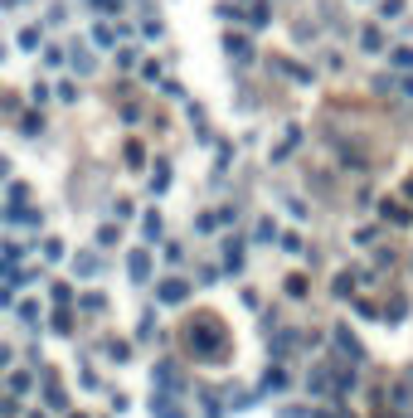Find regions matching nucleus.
I'll list each match as a JSON object with an SVG mask.
<instances>
[{
	"instance_id": "11",
	"label": "nucleus",
	"mask_w": 413,
	"mask_h": 418,
	"mask_svg": "<svg viewBox=\"0 0 413 418\" xmlns=\"http://www.w3.org/2000/svg\"><path fill=\"white\" fill-rule=\"evenodd\" d=\"M141 234H146V238H161V214H146V219H141Z\"/></svg>"
},
{
	"instance_id": "7",
	"label": "nucleus",
	"mask_w": 413,
	"mask_h": 418,
	"mask_svg": "<svg viewBox=\"0 0 413 418\" xmlns=\"http://www.w3.org/2000/svg\"><path fill=\"white\" fill-rule=\"evenodd\" d=\"M73 273H78V278H97V273H102V263H97L92 253H78V258H73Z\"/></svg>"
},
{
	"instance_id": "14",
	"label": "nucleus",
	"mask_w": 413,
	"mask_h": 418,
	"mask_svg": "<svg viewBox=\"0 0 413 418\" xmlns=\"http://www.w3.org/2000/svg\"><path fill=\"white\" fill-rule=\"evenodd\" d=\"M39 39H44L39 29H20V49H39Z\"/></svg>"
},
{
	"instance_id": "18",
	"label": "nucleus",
	"mask_w": 413,
	"mask_h": 418,
	"mask_svg": "<svg viewBox=\"0 0 413 418\" xmlns=\"http://www.w3.org/2000/svg\"><path fill=\"white\" fill-rule=\"evenodd\" d=\"M10 5H25V0H10Z\"/></svg>"
},
{
	"instance_id": "3",
	"label": "nucleus",
	"mask_w": 413,
	"mask_h": 418,
	"mask_svg": "<svg viewBox=\"0 0 413 418\" xmlns=\"http://www.w3.org/2000/svg\"><path fill=\"white\" fill-rule=\"evenodd\" d=\"M336 350H340L345 360H355V365L365 360V345H360V341H355V336H350L345 326H336Z\"/></svg>"
},
{
	"instance_id": "8",
	"label": "nucleus",
	"mask_w": 413,
	"mask_h": 418,
	"mask_svg": "<svg viewBox=\"0 0 413 418\" xmlns=\"http://www.w3.org/2000/svg\"><path fill=\"white\" fill-rule=\"evenodd\" d=\"M282 389H287V375H282L277 365H273V370L263 375V394H282Z\"/></svg>"
},
{
	"instance_id": "2",
	"label": "nucleus",
	"mask_w": 413,
	"mask_h": 418,
	"mask_svg": "<svg viewBox=\"0 0 413 418\" xmlns=\"http://www.w3.org/2000/svg\"><path fill=\"white\" fill-rule=\"evenodd\" d=\"M224 15L243 20V25H268L273 10H268V0H234V5H224Z\"/></svg>"
},
{
	"instance_id": "10",
	"label": "nucleus",
	"mask_w": 413,
	"mask_h": 418,
	"mask_svg": "<svg viewBox=\"0 0 413 418\" xmlns=\"http://www.w3.org/2000/svg\"><path fill=\"white\" fill-rule=\"evenodd\" d=\"M146 273H151V258H146V253H132V278L146 282Z\"/></svg>"
},
{
	"instance_id": "13",
	"label": "nucleus",
	"mask_w": 413,
	"mask_h": 418,
	"mask_svg": "<svg viewBox=\"0 0 413 418\" xmlns=\"http://www.w3.org/2000/svg\"><path fill=\"white\" fill-rule=\"evenodd\" d=\"M389 59H394V69H413V49H394Z\"/></svg>"
},
{
	"instance_id": "16",
	"label": "nucleus",
	"mask_w": 413,
	"mask_h": 418,
	"mask_svg": "<svg viewBox=\"0 0 413 418\" xmlns=\"http://www.w3.org/2000/svg\"><path fill=\"white\" fill-rule=\"evenodd\" d=\"M92 5H97L102 15H112V10H122V0H92Z\"/></svg>"
},
{
	"instance_id": "17",
	"label": "nucleus",
	"mask_w": 413,
	"mask_h": 418,
	"mask_svg": "<svg viewBox=\"0 0 413 418\" xmlns=\"http://www.w3.org/2000/svg\"><path fill=\"white\" fill-rule=\"evenodd\" d=\"M403 195H408V199H413V180H408V185H403Z\"/></svg>"
},
{
	"instance_id": "4",
	"label": "nucleus",
	"mask_w": 413,
	"mask_h": 418,
	"mask_svg": "<svg viewBox=\"0 0 413 418\" xmlns=\"http://www.w3.org/2000/svg\"><path fill=\"white\" fill-rule=\"evenodd\" d=\"M156 297H161V302H171V306H175V302H185V297H190V287H185V282H180V278H166V282H161V287H156Z\"/></svg>"
},
{
	"instance_id": "12",
	"label": "nucleus",
	"mask_w": 413,
	"mask_h": 418,
	"mask_svg": "<svg viewBox=\"0 0 413 418\" xmlns=\"http://www.w3.org/2000/svg\"><path fill=\"white\" fill-rule=\"evenodd\" d=\"M360 44H365L370 54H379V49H384V34H379V29H365V39H360Z\"/></svg>"
},
{
	"instance_id": "15",
	"label": "nucleus",
	"mask_w": 413,
	"mask_h": 418,
	"mask_svg": "<svg viewBox=\"0 0 413 418\" xmlns=\"http://www.w3.org/2000/svg\"><path fill=\"white\" fill-rule=\"evenodd\" d=\"M384 214H389L394 224H408V209H403V204H384Z\"/></svg>"
},
{
	"instance_id": "9",
	"label": "nucleus",
	"mask_w": 413,
	"mask_h": 418,
	"mask_svg": "<svg viewBox=\"0 0 413 418\" xmlns=\"http://www.w3.org/2000/svg\"><path fill=\"white\" fill-rule=\"evenodd\" d=\"M117 39H122V34H117L112 25H97V29H92V44H102V49H108V44H117Z\"/></svg>"
},
{
	"instance_id": "6",
	"label": "nucleus",
	"mask_w": 413,
	"mask_h": 418,
	"mask_svg": "<svg viewBox=\"0 0 413 418\" xmlns=\"http://www.w3.org/2000/svg\"><path fill=\"white\" fill-rule=\"evenodd\" d=\"M224 54H229V59H248L253 49H248V39H243V34H224Z\"/></svg>"
},
{
	"instance_id": "5",
	"label": "nucleus",
	"mask_w": 413,
	"mask_h": 418,
	"mask_svg": "<svg viewBox=\"0 0 413 418\" xmlns=\"http://www.w3.org/2000/svg\"><path fill=\"white\" fill-rule=\"evenodd\" d=\"M151 413H156V418H185V408L171 404V394H156V399H151Z\"/></svg>"
},
{
	"instance_id": "1",
	"label": "nucleus",
	"mask_w": 413,
	"mask_h": 418,
	"mask_svg": "<svg viewBox=\"0 0 413 418\" xmlns=\"http://www.w3.org/2000/svg\"><path fill=\"white\" fill-rule=\"evenodd\" d=\"M185 336H190V345H195V355H199V360H210V365H219V360H224L229 336H224V326H219L214 317H195Z\"/></svg>"
}]
</instances>
